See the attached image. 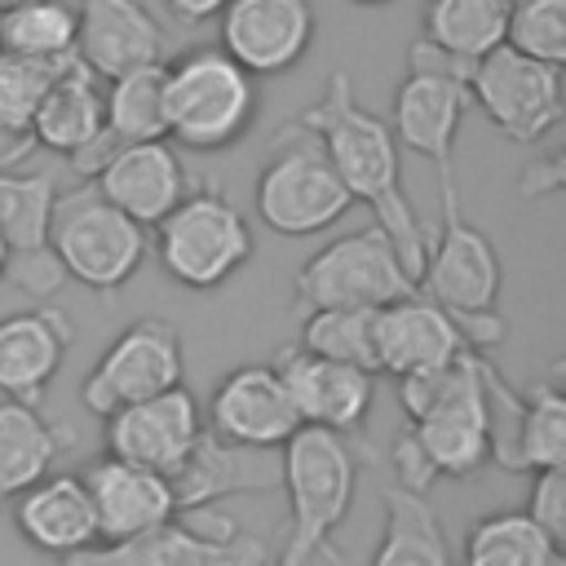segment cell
<instances>
[{
	"label": "cell",
	"mask_w": 566,
	"mask_h": 566,
	"mask_svg": "<svg viewBox=\"0 0 566 566\" xmlns=\"http://www.w3.org/2000/svg\"><path fill=\"white\" fill-rule=\"evenodd\" d=\"M301 124L318 133L340 186L349 190V199H363L376 212V226L389 234L398 261L407 265V274L420 287L429 230L420 226V217L402 190V146L394 142L389 124L358 102L349 71L327 75L323 93L305 106Z\"/></svg>",
	"instance_id": "1"
},
{
	"label": "cell",
	"mask_w": 566,
	"mask_h": 566,
	"mask_svg": "<svg viewBox=\"0 0 566 566\" xmlns=\"http://www.w3.org/2000/svg\"><path fill=\"white\" fill-rule=\"evenodd\" d=\"M256 80L221 49H190L164 62V137L181 150H230L256 124Z\"/></svg>",
	"instance_id": "2"
},
{
	"label": "cell",
	"mask_w": 566,
	"mask_h": 566,
	"mask_svg": "<svg viewBox=\"0 0 566 566\" xmlns=\"http://www.w3.org/2000/svg\"><path fill=\"white\" fill-rule=\"evenodd\" d=\"M358 460L363 451L354 447L349 433H332L314 424H301L279 447V486L287 491V509H292L279 566H292L314 544L332 539V531L354 509Z\"/></svg>",
	"instance_id": "3"
},
{
	"label": "cell",
	"mask_w": 566,
	"mask_h": 566,
	"mask_svg": "<svg viewBox=\"0 0 566 566\" xmlns=\"http://www.w3.org/2000/svg\"><path fill=\"white\" fill-rule=\"evenodd\" d=\"M349 203L354 199L340 186L318 133L305 128L301 119L287 124L274 137V146L256 172L252 208H256L261 226L283 239H310V234L336 226L349 212Z\"/></svg>",
	"instance_id": "4"
},
{
	"label": "cell",
	"mask_w": 566,
	"mask_h": 566,
	"mask_svg": "<svg viewBox=\"0 0 566 566\" xmlns=\"http://www.w3.org/2000/svg\"><path fill=\"white\" fill-rule=\"evenodd\" d=\"M49 252L57 256L62 274L84 283L88 292H119L146 265L150 239L137 221L111 208L93 181H84L71 195L53 199Z\"/></svg>",
	"instance_id": "5"
},
{
	"label": "cell",
	"mask_w": 566,
	"mask_h": 566,
	"mask_svg": "<svg viewBox=\"0 0 566 566\" xmlns=\"http://www.w3.org/2000/svg\"><path fill=\"white\" fill-rule=\"evenodd\" d=\"M252 226L226 199L221 186H203L186 195L159 226H155V256L164 274L190 292L226 287L252 261Z\"/></svg>",
	"instance_id": "6"
},
{
	"label": "cell",
	"mask_w": 566,
	"mask_h": 566,
	"mask_svg": "<svg viewBox=\"0 0 566 566\" xmlns=\"http://www.w3.org/2000/svg\"><path fill=\"white\" fill-rule=\"evenodd\" d=\"M411 292L420 287L376 221L323 243L292 279V301L305 314L310 310H380Z\"/></svg>",
	"instance_id": "7"
},
{
	"label": "cell",
	"mask_w": 566,
	"mask_h": 566,
	"mask_svg": "<svg viewBox=\"0 0 566 566\" xmlns=\"http://www.w3.org/2000/svg\"><path fill=\"white\" fill-rule=\"evenodd\" d=\"M62 566H265V544L248 535L234 517L195 509L133 539L62 557Z\"/></svg>",
	"instance_id": "8"
},
{
	"label": "cell",
	"mask_w": 566,
	"mask_h": 566,
	"mask_svg": "<svg viewBox=\"0 0 566 566\" xmlns=\"http://www.w3.org/2000/svg\"><path fill=\"white\" fill-rule=\"evenodd\" d=\"M469 102L482 106L486 124H495L509 142L535 146L562 124V66L495 44L473 62Z\"/></svg>",
	"instance_id": "9"
},
{
	"label": "cell",
	"mask_w": 566,
	"mask_h": 566,
	"mask_svg": "<svg viewBox=\"0 0 566 566\" xmlns=\"http://www.w3.org/2000/svg\"><path fill=\"white\" fill-rule=\"evenodd\" d=\"M442 195V221L438 234H429L424 248V270H420V292L442 305L447 314H469V310H495L500 287H504V265L495 243L460 217V195H455V172L438 177Z\"/></svg>",
	"instance_id": "10"
},
{
	"label": "cell",
	"mask_w": 566,
	"mask_h": 566,
	"mask_svg": "<svg viewBox=\"0 0 566 566\" xmlns=\"http://www.w3.org/2000/svg\"><path fill=\"white\" fill-rule=\"evenodd\" d=\"M186 376L181 332L164 318H137L128 323L88 367L80 398L93 416H115L119 407H133L142 398H155Z\"/></svg>",
	"instance_id": "11"
},
{
	"label": "cell",
	"mask_w": 566,
	"mask_h": 566,
	"mask_svg": "<svg viewBox=\"0 0 566 566\" xmlns=\"http://www.w3.org/2000/svg\"><path fill=\"white\" fill-rule=\"evenodd\" d=\"M482 389H486V424H491V460L513 473L562 469L566 460V398L553 380H539L526 398L509 389L495 363L482 354Z\"/></svg>",
	"instance_id": "12"
},
{
	"label": "cell",
	"mask_w": 566,
	"mask_h": 566,
	"mask_svg": "<svg viewBox=\"0 0 566 566\" xmlns=\"http://www.w3.org/2000/svg\"><path fill=\"white\" fill-rule=\"evenodd\" d=\"M411 442L424 451L433 478H469L491 464V424L482 389V354H460L442 398L407 424Z\"/></svg>",
	"instance_id": "13"
},
{
	"label": "cell",
	"mask_w": 566,
	"mask_h": 566,
	"mask_svg": "<svg viewBox=\"0 0 566 566\" xmlns=\"http://www.w3.org/2000/svg\"><path fill=\"white\" fill-rule=\"evenodd\" d=\"M221 53L252 80L287 75L305 62L318 18L310 0H230L221 13Z\"/></svg>",
	"instance_id": "14"
},
{
	"label": "cell",
	"mask_w": 566,
	"mask_h": 566,
	"mask_svg": "<svg viewBox=\"0 0 566 566\" xmlns=\"http://www.w3.org/2000/svg\"><path fill=\"white\" fill-rule=\"evenodd\" d=\"M199 433H203V411L186 385H172L155 398L119 407L102 424L106 455L128 460V464L150 469V473H164V478H172L186 464Z\"/></svg>",
	"instance_id": "15"
},
{
	"label": "cell",
	"mask_w": 566,
	"mask_h": 566,
	"mask_svg": "<svg viewBox=\"0 0 566 566\" xmlns=\"http://www.w3.org/2000/svg\"><path fill=\"white\" fill-rule=\"evenodd\" d=\"M203 429L234 447L279 451L301 429V420L292 411V398H287L274 363H243L217 380Z\"/></svg>",
	"instance_id": "16"
},
{
	"label": "cell",
	"mask_w": 566,
	"mask_h": 566,
	"mask_svg": "<svg viewBox=\"0 0 566 566\" xmlns=\"http://www.w3.org/2000/svg\"><path fill=\"white\" fill-rule=\"evenodd\" d=\"M274 371H279L301 424L332 429V433H358L363 429V420L371 411V398H376V376L371 371L318 358L301 345L279 349Z\"/></svg>",
	"instance_id": "17"
},
{
	"label": "cell",
	"mask_w": 566,
	"mask_h": 566,
	"mask_svg": "<svg viewBox=\"0 0 566 566\" xmlns=\"http://www.w3.org/2000/svg\"><path fill=\"white\" fill-rule=\"evenodd\" d=\"M469 84L455 75H429V71H407L398 93H394V111H389V133L398 146H407L411 155L429 159L438 168V177H451V155L460 142V124L469 111Z\"/></svg>",
	"instance_id": "18"
},
{
	"label": "cell",
	"mask_w": 566,
	"mask_h": 566,
	"mask_svg": "<svg viewBox=\"0 0 566 566\" xmlns=\"http://www.w3.org/2000/svg\"><path fill=\"white\" fill-rule=\"evenodd\" d=\"M71 9L75 62H84L97 80L164 62V27L142 0H71Z\"/></svg>",
	"instance_id": "19"
},
{
	"label": "cell",
	"mask_w": 566,
	"mask_h": 566,
	"mask_svg": "<svg viewBox=\"0 0 566 566\" xmlns=\"http://www.w3.org/2000/svg\"><path fill=\"white\" fill-rule=\"evenodd\" d=\"M97 195L119 208L142 230L159 226L190 190H186V164L168 142H133L119 146L93 177Z\"/></svg>",
	"instance_id": "20"
},
{
	"label": "cell",
	"mask_w": 566,
	"mask_h": 566,
	"mask_svg": "<svg viewBox=\"0 0 566 566\" xmlns=\"http://www.w3.org/2000/svg\"><path fill=\"white\" fill-rule=\"evenodd\" d=\"M80 478H84V491L93 500L97 544H119V539H133V535L177 517L172 482L164 473H150V469L128 464V460L102 455Z\"/></svg>",
	"instance_id": "21"
},
{
	"label": "cell",
	"mask_w": 566,
	"mask_h": 566,
	"mask_svg": "<svg viewBox=\"0 0 566 566\" xmlns=\"http://www.w3.org/2000/svg\"><path fill=\"white\" fill-rule=\"evenodd\" d=\"M71 323L53 305L13 310L0 318V398L40 402L71 349Z\"/></svg>",
	"instance_id": "22"
},
{
	"label": "cell",
	"mask_w": 566,
	"mask_h": 566,
	"mask_svg": "<svg viewBox=\"0 0 566 566\" xmlns=\"http://www.w3.org/2000/svg\"><path fill=\"white\" fill-rule=\"evenodd\" d=\"M172 482V504L177 513L212 509L226 495H248V491H274L279 486V451H252L212 438L208 429L199 433L195 451L186 464L168 478Z\"/></svg>",
	"instance_id": "23"
},
{
	"label": "cell",
	"mask_w": 566,
	"mask_h": 566,
	"mask_svg": "<svg viewBox=\"0 0 566 566\" xmlns=\"http://www.w3.org/2000/svg\"><path fill=\"white\" fill-rule=\"evenodd\" d=\"M460 354H469V349L460 345L455 323L424 292L398 296L376 310V371L398 380L407 371H424V367L451 363Z\"/></svg>",
	"instance_id": "24"
},
{
	"label": "cell",
	"mask_w": 566,
	"mask_h": 566,
	"mask_svg": "<svg viewBox=\"0 0 566 566\" xmlns=\"http://www.w3.org/2000/svg\"><path fill=\"white\" fill-rule=\"evenodd\" d=\"M13 522L22 539L49 557H75L97 548V517L80 473H49L27 486L13 504Z\"/></svg>",
	"instance_id": "25"
},
{
	"label": "cell",
	"mask_w": 566,
	"mask_h": 566,
	"mask_svg": "<svg viewBox=\"0 0 566 566\" xmlns=\"http://www.w3.org/2000/svg\"><path fill=\"white\" fill-rule=\"evenodd\" d=\"M97 133H102V80L84 62H71L35 102L31 142L35 150L75 159L88 142H97Z\"/></svg>",
	"instance_id": "26"
},
{
	"label": "cell",
	"mask_w": 566,
	"mask_h": 566,
	"mask_svg": "<svg viewBox=\"0 0 566 566\" xmlns=\"http://www.w3.org/2000/svg\"><path fill=\"white\" fill-rule=\"evenodd\" d=\"M66 442L71 433L53 429L31 402L0 398V504L18 500L27 486L49 478Z\"/></svg>",
	"instance_id": "27"
},
{
	"label": "cell",
	"mask_w": 566,
	"mask_h": 566,
	"mask_svg": "<svg viewBox=\"0 0 566 566\" xmlns=\"http://www.w3.org/2000/svg\"><path fill=\"white\" fill-rule=\"evenodd\" d=\"M367 566H451L447 535L429 495H411L402 486L385 491V531Z\"/></svg>",
	"instance_id": "28"
},
{
	"label": "cell",
	"mask_w": 566,
	"mask_h": 566,
	"mask_svg": "<svg viewBox=\"0 0 566 566\" xmlns=\"http://www.w3.org/2000/svg\"><path fill=\"white\" fill-rule=\"evenodd\" d=\"M102 133L115 137V146L168 142L164 137V62L133 66L124 75L102 80Z\"/></svg>",
	"instance_id": "29"
},
{
	"label": "cell",
	"mask_w": 566,
	"mask_h": 566,
	"mask_svg": "<svg viewBox=\"0 0 566 566\" xmlns=\"http://www.w3.org/2000/svg\"><path fill=\"white\" fill-rule=\"evenodd\" d=\"M460 566H566V553L522 509H500L464 531Z\"/></svg>",
	"instance_id": "30"
},
{
	"label": "cell",
	"mask_w": 566,
	"mask_h": 566,
	"mask_svg": "<svg viewBox=\"0 0 566 566\" xmlns=\"http://www.w3.org/2000/svg\"><path fill=\"white\" fill-rule=\"evenodd\" d=\"M504 22H509V0H424L420 18V40L478 62L495 44H504Z\"/></svg>",
	"instance_id": "31"
},
{
	"label": "cell",
	"mask_w": 566,
	"mask_h": 566,
	"mask_svg": "<svg viewBox=\"0 0 566 566\" xmlns=\"http://www.w3.org/2000/svg\"><path fill=\"white\" fill-rule=\"evenodd\" d=\"M0 53L22 57H75L71 0H22L0 9Z\"/></svg>",
	"instance_id": "32"
},
{
	"label": "cell",
	"mask_w": 566,
	"mask_h": 566,
	"mask_svg": "<svg viewBox=\"0 0 566 566\" xmlns=\"http://www.w3.org/2000/svg\"><path fill=\"white\" fill-rule=\"evenodd\" d=\"M53 199V172H0V234L9 243V256L49 248Z\"/></svg>",
	"instance_id": "33"
},
{
	"label": "cell",
	"mask_w": 566,
	"mask_h": 566,
	"mask_svg": "<svg viewBox=\"0 0 566 566\" xmlns=\"http://www.w3.org/2000/svg\"><path fill=\"white\" fill-rule=\"evenodd\" d=\"M301 349L376 376V310H310L301 323Z\"/></svg>",
	"instance_id": "34"
},
{
	"label": "cell",
	"mask_w": 566,
	"mask_h": 566,
	"mask_svg": "<svg viewBox=\"0 0 566 566\" xmlns=\"http://www.w3.org/2000/svg\"><path fill=\"white\" fill-rule=\"evenodd\" d=\"M504 44L535 62L562 66L566 62V0H509Z\"/></svg>",
	"instance_id": "35"
},
{
	"label": "cell",
	"mask_w": 566,
	"mask_h": 566,
	"mask_svg": "<svg viewBox=\"0 0 566 566\" xmlns=\"http://www.w3.org/2000/svg\"><path fill=\"white\" fill-rule=\"evenodd\" d=\"M75 57H22V53H0V106L22 115L31 124L35 102L49 93V84L71 66Z\"/></svg>",
	"instance_id": "36"
},
{
	"label": "cell",
	"mask_w": 566,
	"mask_h": 566,
	"mask_svg": "<svg viewBox=\"0 0 566 566\" xmlns=\"http://www.w3.org/2000/svg\"><path fill=\"white\" fill-rule=\"evenodd\" d=\"M557 548H566V473L562 469H539L531 473V495L522 509Z\"/></svg>",
	"instance_id": "37"
},
{
	"label": "cell",
	"mask_w": 566,
	"mask_h": 566,
	"mask_svg": "<svg viewBox=\"0 0 566 566\" xmlns=\"http://www.w3.org/2000/svg\"><path fill=\"white\" fill-rule=\"evenodd\" d=\"M4 279H13L35 305L44 301V296H53L57 287H62V265H57V256L49 252V248H40V252H22V256H9V270H4Z\"/></svg>",
	"instance_id": "38"
},
{
	"label": "cell",
	"mask_w": 566,
	"mask_h": 566,
	"mask_svg": "<svg viewBox=\"0 0 566 566\" xmlns=\"http://www.w3.org/2000/svg\"><path fill=\"white\" fill-rule=\"evenodd\" d=\"M562 190H566V159H562V150L535 155L522 168V181H517L522 199H548V195H562Z\"/></svg>",
	"instance_id": "39"
},
{
	"label": "cell",
	"mask_w": 566,
	"mask_h": 566,
	"mask_svg": "<svg viewBox=\"0 0 566 566\" xmlns=\"http://www.w3.org/2000/svg\"><path fill=\"white\" fill-rule=\"evenodd\" d=\"M31 155H35V142H31V124H27L22 115H13L9 106H0V172H13V168H22Z\"/></svg>",
	"instance_id": "40"
},
{
	"label": "cell",
	"mask_w": 566,
	"mask_h": 566,
	"mask_svg": "<svg viewBox=\"0 0 566 566\" xmlns=\"http://www.w3.org/2000/svg\"><path fill=\"white\" fill-rule=\"evenodd\" d=\"M168 13H177L181 22H212L230 0H164Z\"/></svg>",
	"instance_id": "41"
},
{
	"label": "cell",
	"mask_w": 566,
	"mask_h": 566,
	"mask_svg": "<svg viewBox=\"0 0 566 566\" xmlns=\"http://www.w3.org/2000/svg\"><path fill=\"white\" fill-rule=\"evenodd\" d=\"M292 566H354V562H349V553H345L336 539H323V544H314L305 557H296Z\"/></svg>",
	"instance_id": "42"
},
{
	"label": "cell",
	"mask_w": 566,
	"mask_h": 566,
	"mask_svg": "<svg viewBox=\"0 0 566 566\" xmlns=\"http://www.w3.org/2000/svg\"><path fill=\"white\" fill-rule=\"evenodd\" d=\"M4 270H9V243H4V234H0V279H4Z\"/></svg>",
	"instance_id": "43"
},
{
	"label": "cell",
	"mask_w": 566,
	"mask_h": 566,
	"mask_svg": "<svg viewBox=\"0 0 566 566\" xmlns=\"http://www.w3.org/2000/svg\"><path fill=\"white\" fill-rule=\"evenodd\" d=\"M349 4H394V0H349Z\"/></svg>",
	"instance_id": "44"
},
{
	"label": "cell",
	"mask_w": 566,
	"mask_h": 566,
	"mask_svg": "<svg viewBox=\"0 0 566 566\" xmlns=\"http://www.w3.org/2000/svg\"><path fill=\"white\" fill-rule=\"evenodd\" d=\"M9 4H22V0H0V9H9Z\"/></svg>",
	"instance_id": "45"
}]
</instances>
